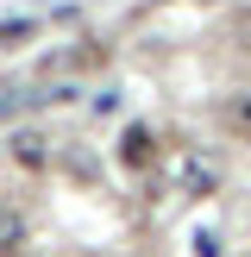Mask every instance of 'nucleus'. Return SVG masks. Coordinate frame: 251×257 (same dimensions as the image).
<instances>
[{"instance_id": "obj_4", "label": "nucleus", "mask_w": 251, "mask_h": 257, "mask_svg": "<svg viewBox=\"0 0 251 257\" xmlns=\"http://www.w3.org/2000/svg\"><path fill=\"white\" fill-rule=\"evenodd\" d=\"M119 157H126V163H151V132H138V125H132L126 145H119Z\"/></svg>"}, {"instance_id": "obj_1", "label": "nucleus", "mask_w": 251, "mask_h": 257, "mask_svg": "<svg viewBox=\"0 0 251 257\" xmlns=\"http://www.w3.org/2000/svg\"><path fill=\"white\" fill-rule=\"evenodd\" d=\"M50 138H38V132H19V138H13V157H19L25 163V170H44V163H50Z\"/></svg>"}, {"instance_id": "obj_6", "label": "nucleus", "mask_w": 251, "mask_h": 257, "mask_svg": "<svg viewBox=\"0 0 251 257\" xmlns=\"http://www.w3.org/2000/svg\"><path fill=\"white\" fill-rule=\"evenodd\" d=\"M38 32V19H7L0 25V44H19V38H32Z\"/></svg>"}, {"instance_id": "obj_3", "label": "nucleus", "mask_w": 251, "mask_h": 257, "mask_svg": "<svg viewBox=\"0 0 251 257\" xmlns=\"http://www.w3.org/2000/svg\"><path fill=\"white\" fill-rule=\"evenodd\" d=\"M226 125H232L238 138H251V94H232V100H226Z\"/></svg>"}, {"instance_id": "obj_5", "label": "nucleus", "mask_w": 251, "mask_h": 257, "mask_svg": "<svg viewBox=\"0 0 251 257\" xmlns=\"http://www.w3.org/2000/svg\"><path fill=\"white\" fill-rule=\"evenodd\" d=\"M19 232H25V220H19L13 207H0V251H7V245H19Z\"/></svg>"}, {"instance_id": "obj_2", "label": "nucleus", "mask_w": 251, "mask_h": 257, "mask_svg": "<svg viewBox=\"0 0 251 257\" xmlns=\"http://www.w3.org/2000/svg\"><path fill=\"white\" fill-rule=\"evenodd\" d=\"M182 188H188V195H207V188H213V163L188 157V163H182Z\"/></svg>"}]
</instances>
